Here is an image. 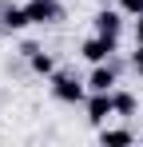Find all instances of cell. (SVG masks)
<instances>
[{"label":"cell","mask_w":143,"mask_h":147,"mask_svg":"<svg viewBox=\"0 0 143 147\" xmlns=\"http://www.w3.org/2000/svg\"><path fill=\"white\" fill-rule=\"evenodd\" d=\"M32 20H28V8L24 4H8V8H0V32H20V28H28Z\"/></svg>","instance_id":"obj_6"},{"label":"cell","mask_w":143,"mask_h":147,"mask_svg":"<svg viewBox=\"0 0 143 147\" xmlns=\"http://www.w3.org/2000/svg\"><path fill=\"white\" fill-rule=\"evenodd\" d=\"M119 8H123L127 16H139V12H143V0H119Z\"/></svg>","instance_id":"obj_11"},{"label":"cell","mask_w":143,"mask_h":147,"mask_svg":"<svg viewBox=\"0 0 143 147\" xmlns=\"http://www.w3.org/2000/svg\"><path fill=\"white\" fill-rule=\"evenodd\" d=\"M95 32H103V36H119V28H123V16H119L115 8H107V4H103V8H99V12H95Z\"/></svg>","instance_id":"obj_7"},{"label":"cell","mask_w":143,"mask_h":147,"mask_svg":"<svg viewBox=\"0 0 143 147\" xmlns=\"http://www.w3.org/2000/svg\"><path fill=\"white\" fill-rule=\"evenodd\" d=\"M24 8H28V20H32V24H40V28H44V24H56V20L64 16L60 0H28Z\"/></svg>","instance_id":"obj_3"},{"label":"cell","mask_w":143,"mask_h":147,"mask_svg":"<svg viewBox=\"0 0 143 147\" xmlns=\"http://www.w3.org/2000/svg\"><path fill=\"white\" fill-rule=\"evenodd\" d=\"M115 44H119V36H103V32H95L92 40L80 44V56H84L88 64H107L111 52H115Z\"/></svg>","instance_id":"obj_2"},{"label":"cell","mask_w":143,"mask_h":147,"mask_svg":"<svg viewBox=\"0 0 143 147\" xmlns=\"http://www.w3.org/2000/svg\"><path fill=\"white\" fill-rule=\"evenodd\" d=\"M111 99H115V115H135V96L131 92H111Z\"/></svg>","instance_id":"obj_10"},{"label":"cell","mask_w":143,"mask_h":147,"mask_svg":"<svg viewBox=\"0 0 143 147\" xmlns=\"http://www.w3.org/2000/svg\"><path fill=\"white\" fill-rule=\"evenodd\" d=\"M84 84L88 92H115V64H92V76Z\"/></svg>","instance_id":"obj_5"},{"label":"cell","mask_w":143,"mask_h":147,"mask_svg":"<svg viewBox=\"0 0 143 147\" xmlns=\"http://www.w3.org/2000/svg\"><path fill=\"white\" fill-rule=\"evenodd\" d=\"M111 115H115V99H111V92H92V96H88V119L103 127Z\"/></svg>","instance_id":"obj_4"},{"label":"cell","mask_w":143,"mask_h":147,"mask_svg":"<svg viewBox=\"0 0 143 147\" xmlns=\"http://www.w3.org/2000/svg\"><path fill=\"white\" fill-rule=\"evenodd\" d=\"M99 4H111V0H99Z\"/></svg>","instance_id":"obj_14"},{"label":"cell","mask_w":143,"mask_h":147,"mask_svg":"<svg viewBox=\"0 0 143 147\" xmlns=\"http://www.w3.org/2000/svg\"><path fill=\"white\" fill-rule=\"evenodd\" d=\"M99 143H135V131H127V127H103Z\"/></svg>","instance_id":"obj_9"},{"label":"cell","mask_w":143,"mask_h":147,"mask_svg":"<svg viewBox=\"0 0 143 147\" xmlns=\"http://www.w3.org/2000/svg\"><path fill=\"white\" fill-rule=\"evenodd\" d=\"M28 68H32L36 76H52V72H56V60H52L48 52H40V48H36L32 56H28Z\"/></svg>","instance_id":"obj_8"},{"label":"cell","mask_w":143,"mask_h":147,"mask_svg":"<svg viewBox=\"0 0 143 147\" xmlns=\"http://www.w3.org/2000/svg\"><path fill=\"white\" fill-rule=\"evenodd\" d=\"M52 96L60 99V103H84L88 84H84V80H76L72 72H52Z\"/></svg>","instance_id":"obj_1"},{"label":"cell","mask_w":143,"mask_h":147,"mask_svg":"<svg viewBox=\"0 0 143 147\" xmlns=\"http://www.w3.org/2000/svg\"><path fill=\"white\" fill-rule=\"evenodd\" d=\"M135 44H143V12H139V20H135Z\"/></svg>","instance_id":"obj_13"},{"label":"cell","mask_w":143,"mask_h":147,"mask_svg":"<svg viewBox=\"0 0 143 147\" xmlns=\"http://www.w3.org/2000/svg\"><path fill=\"white\" fill-rule=\"evenodd\" d=\"M131 68H135V76L143 80V44H135V56H131Z\"/></svg>","instance_id":"obj_12"}]
</instances>
